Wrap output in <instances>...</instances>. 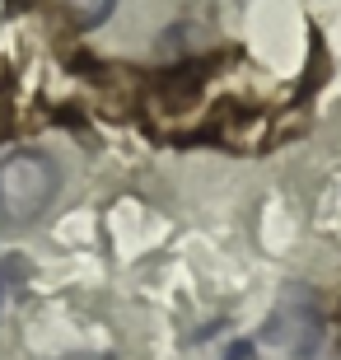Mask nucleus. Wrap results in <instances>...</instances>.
I'll use <instances>...</instances> for the list:
<instances>
[{
    "mask_svg": "<svg viewBox=\"0 0 341 360\" xmlns=\"http://www.w3.org/2000/svg\"><path fill=\"white\" fill-rule=\"evenodd\" d=\"M61 174L42 150H14L0 160V220L5 225H33L52 206Z\"/></svg>",
    "mask_w": 341,
    "mask_h": 360,
    "instance_id": "nucleus-1",
    "label": "nucleus"
},
{
    "mask_svg": "<svg viewBox=\"0 0 341 360\" xmlns=\"http://www.w3.org/2000/svg\"><path fill=\"white\" fill-rule=\"evenodd\" d=\"M262 337L271 342V347H281V351H300V356H309V351L323 342L318 295L309 290V285H285V295H281L271 323L262 328Z\"/></svg>",
    "mask_w": 341,
    "mask_h": 360,
    "instance_id": "nucleus-2",
    "label": "nucleus"
},
{
    "mask_svg": "<svg viewBox=\"0 0 341 360\" xmlns=\"http://www.w3.org/2000/svg\"><path fill=\"white\" fill-rule=\"evenodd\" d=\"M28 276V257L10 253V257H0V314H5V304H10V295L24 285Z\"/></svg>",
    "mask_w": 341,
    "mask_h": 360,
    "instance_id": "nucleus-3",
    "label": "nucleus"
},
{
    "mask_svg": "<svg viewBox=\"0 0 341 360\" xmlns=\"http://www.w3.org/2000/svg\"><path fill=\"white\" fill-rule=\"evenodd\" d=\"M117 0H75V19H79V28H94V24H103L108 19V10H112Z\"/></svg>",
    "mask_w": 341,
    "mask_h": 360,
    "instance_id": "nucleus-4",
    "label": "nucleus"
},
{
    "mask_svg": "<svg viewBox=\"0 0 341 360\" xmlns=\"http://www.w3.org/2000/svg\"><path fill=\"white\" fill-rule=\"evenodd\" d=\"M56 360H112V356H103V351H70V356H56Z\"/></svg>",
    "mask_w": 341,
    "mask_h": 360,
    "instance_id": "nucleus-5",
    "label": "nucleus"
},
{
    "mask_svg": "<svg viewBox=\"0 0 341 360\" xmlns=\"http://www.w3.org/2000/svg\"><path fill=\"white\" fill-rule=\"evenodd\" d=\"M229 360H252V342H234V351H229Z\"/></svg>",
    "mask_w": 341,
    "mask_h": 360,
    "instance_id": "nucleus-6",
    "label": "nucleus"
}]
</instances>
